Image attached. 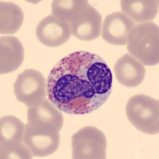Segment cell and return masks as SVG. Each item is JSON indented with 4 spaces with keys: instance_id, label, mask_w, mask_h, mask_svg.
Listing matches in <instances>:
<instances>
[{
    "instance_id": "obj_1",
    "label": "cell",
    "mask_w": 159,
    "mask_h": 159,
    "mask_svg": "<svg viewBox=\"0 0 159 159\" xmlns=\"http://www.w3.org/2000/svg\"><path fill=\"white\" fill-rule=\"evenodd\" d=\"M112 83L111 70L101 57L78 51L62 58L50 71L48 99L67 114H89L110 97Z\"/></svg>"
},
{
    "instance_id": "obj_2",
    "label": "cell",
    "mask_w": 159,
    "mask_h": 159,
    "mask_svg": "<svg viewBox=\"0 0 159 159\" xmlns=\"http://www.w3.org/2000/svg\"><path fill=\"white\" fill-rule=\"evenodd\" d=\"M127 51L132 57L147 66L159 62V28L154 22L135 25L127 37Z\"/></svg>"
},
{
    "instance_id": "obj_3",
    "label": "cell",
    "mask_w": 159,
    "mask_h": 159,
    "mask_svg": "<svg viewBox=\"0 0 159 159\" xmlns=\"http://www.w3.org/2000/svg\"><path fill=\"white\" fill-rule=\"evenodd\" d=\"M126 114L130 123L139 131L147 134H158V99L143 94L132 96L126 106Z\"/></svg>"
},
{
    "instance_id": "obj_4",
    "label": "cell",
    "mask_w": 159,
    "mask_h": 159,
    "mask_svg": "<svg viewBox=\"0 0 159 159\" xmlns=\"http://www.w3.org/2000/svg\"><path fill=\"white\" fill-rule=\"evenodd\" d=\"M23 143L35 157L51 155L59 147V130L48 123L28 121L25 127Z\"/></svg>"
},
{
    "instance_id": "obj_5",
    "label": "cell",
    "mask_w": 159,
    "mask_h": 159,
    "mask_svg": "<svg viewBox=\"0 0 159 159\" xmlns=\"http://www.w3.org/2000/svg\"><path fill=\"white\" fill-rule=\"evenodd\" d=\"M72 149L73 159H105L106 136L95 127H83L72 135Z\"/></svg>"
},
{
    "instance_id": "obj_6",
    "label": "cell",
    "mask_w": 159,
    "mask_h": 159,
    "mask_svg": "<svg viewBox=\"0 0 159 159\" xmlns=\"http://www.w3.org/2000/svg\"><path fill=\"white\" fill-rule=\"evenodd\" d=\"M16 99L28 107L47 97V80L35 69H25L20 73L14 84Z\"/></svg>"
},
{
    "instance_id": "obj_7",
    "label": "cell",
    "mask_w": 159,
    "mask_h": 159,
    "mask_svg": "<svg viewBox=\"0 0 159 159\" xmlns=\"http://www.w3.org/2000/svg\"><path fill=\"white\" fill-rule=\"evenodd\" d=\"M135 22L122 11L114 12L105 18L102 25L101 36L105 42L114 45H127V37Z\"/></svg>"
},
{
    "instance_id": "obj_8",
    "label": "cell",
    "mask_w": 159,
    "mask_h": 159,
    "mask_svg": "<svg viewBox=\"0 0 159 159\" xmlns=\"http://www.w3.org/2000/svg\"><path fill=\"white\" fill-rule=\"evenodd\" d=\"M69 25L72 35L81 41L89 42L101 35L102 16L96 8L89 4Z\"/></svg>"
},
{
    "instance_id": "obj_9",
    "label": "cell",
    "mask_w": 159,
    "mask_h": 159,
    "mask_svg": "<svg viewBox=\"0 0 159 159\" xmlns=\"http://www.w3.org/2000/svg\"><path fill=\"white\" fill-rule=\"evenodd\" d=\"M36 35L39 42L49 47H57L70 38V25L58 21L52 15L45 17L38 24Z\"/></svg>"
},
{
    "instance_id": "obj_10",
    "label": "cell",
    "mask_w": 159,
    "mask_h": 159,
    "mask_svg": "<svg viewBox=\"0 0 159 159\" xmlns=\"http://www.w3.org/2000/svg\"><path fill=\"white\" fill-rule=\"evenodd\" d=\"M116 79L127 88H135L143 83L146 74L144 65L130 54L118 59L114 67Z\"/></svg>"
},
{
    "instance_id": "obj_11",
    "label": "cell",
    "mask_w": 159,
    "mask_h": 159,
    "mask_svg": "<svg viewBox=\"0 0 159 159\" xmlns=\"http://www.w3.org/2000/svg\"><path fill=\"white\" fill-rule=\"evenodd\" d=\"M24 60V48L19 39L14 36L0 38V74L15 72Z\"/></svg>"
},
{
    "instance_id": "obj_12",
    "label": "cell",
    "mask_w": 159,
    "mask_h": 159,
    "mask_svg": "<svg viewBox=\"0 0 159 159\" xmlns=\"http://www.w3.org/2000/svg\"><path fill=\"white\" fill-rule=\"evenodd\" d=\"M122 12L134 22H148L158 14L157 0H122Z\"/></svg>"
},
{
    "instance_id": "obj_13",
    "label": "cell",
    "mask_w": 159,
    "mask_h": 159,
    "mask_svg": "<svg viewBox=\"0 0 159 159\" xmlns=\"http://www.w3.org/2000/svg\"><path fill=\"white\" fill-rule=\"evenodd\" d=\"M27 120L48 123L56 127L59 131L61 130L64 123L61 111L47 99L29 107L27 111Z\"/></svg>"
},
{
    "instance_id": "obj_14",
    "label": "cell",
    "mask_w": 159,
    "mask_h": 159,
    "mask_svg": "<svg viewBox=\"0 0 159 159\" xmlns=\"http://www.w3.org/2000/svg\"><path fill=\"white\" fill-rule=\"evenodd\" d=\"M24 21L22 8L12 2H0V34H15Z\"/></svg>"
},
{
    "instance_id": "obj_15",
    "label": "cell",
    "mask_w": 159,
    "mask_h": 159,
    "mask_svg": "<svg viewBox=\"0 0 159 159\" xmlns=\"http://www.w3.org/2000/svg\"><path fill=\"white\" fill-rule=\"evenodd\" d=\"M25 125L13 116L0 119V148L22 143Z\"/></svg>"
},
{
    "instance_id": "obj_16",
    "label": "cell",
    "mask_w": 159,
    "mask_h": 159,
    "mask_svg": "<svg viewBox=\"0 0 159 159\" xmlns=\"http://www.w3.org/2000/svg\"><path fill=\"white\" fill-rule=\"evenodd\" d=\"M86 0H55L52 2V16L62 22L71 23L84 11Z\"/></svg>"
},
{
    "instance_id": "obj_17",
    "label": "cell",
    "mask_w": 159,
    "mask_h": 159,
    "mask_svg": "<svg viewBox=\"0 0 159 159\" xmlns=\"http://www.w3.org/2000/svg\"><path fill=\"white\" fill-rule=\"evenodd\" d=\"M0 157L2 159L20 158L32 159L33 153L25 143L0 148Z\"/></svg>"
}]
</instances>
